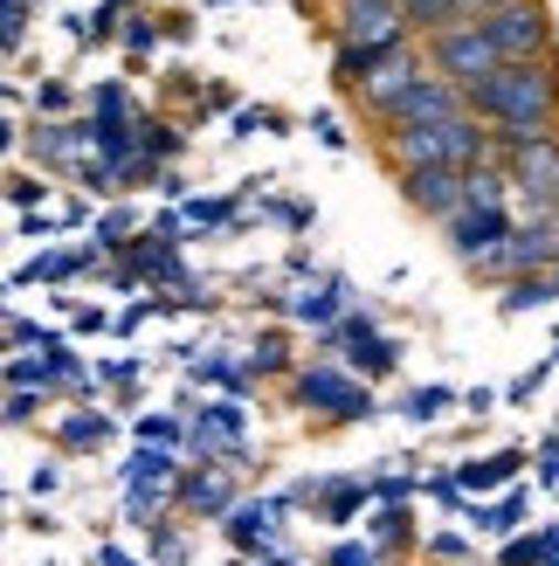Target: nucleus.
Returning a JSON list of instances; mask_svg holds the SVG:
<instances>
[{"label":"nucleus","mask_w":559,"mask_h":566,"mask_svg":"<svg viewBox=\"0 0 559 566\" xmlns=\"http://www.w3.org/2000/svg\"><path fill=\"white\" fill-rule=\"evenodd\" d=\"M477 28H484V42L497 49V63H539V55H552V14H546V0L491 8Z\"/></svg>","instance_id":"39448f33"},{"label":"nucleus","mask_w":559,"mask_h":566,"mask_svg":"<svg viewBox=\"0 0 559 566\" xmlns=\"http://www.w3.org/2000/svg\"><path fill=\"white\" fill-rule=\"evenodd\" d=\"M21 42V0H0V49Z\"/></svg>","instance_id":"7c9ffc66"},{"label":"nucleus","mask_w":559,"mask_h":566,"mask_svg":"<svg viewBox=\"0 0 559 566\" xmlns=\"http://www.w3.org/2000/svg\"><path fill=\"white\" fill-rule=\"evenodd\" d=\"M491 8H511V0H463V21H484Z\"/></svg>","instance_id":"37998d69"},{"label":"nucleus","mask_w":559,"mask_h":566,"mask_svg":"<svg viewBox=\"0 0 559 566\" xmlns=\"http://www.w3.org/2000/svg\"><path fill=\"white\" fill-rule=\"evenodd\" d=\"M249 374H284V338H256V353H249Z\"/></svg>","instance_id":"c85d7f7f"},{"label":"nucleus","mask_w":559,"mask_h":566,"mask_svg":"<svg viewBox=\"0 0 559 566\" xmlns=\"http://www.w3.org/2000/svg\"><path fill=\"white\" fill-rule=\"evenodd\" d=\"M380 63V49H359V42H339V55H331V76L346 83V91H359V76H367Z\"/></svg>","instance_id":"4be33fe9"},{"label":"nucleus","mask_w":559,"mask_h":566,"mask_svg":"<svg viewBox=\"0 0 559 566\" xmlns=\"http://www.w3.org/2000/svg\"><path fill=\"white\" fill-rule=\"evenodd\" d=\"M359 504H367V484H352V476H346V484H325V491H318V518L346 525V518L359 512Z\"/></svg>","instance_id":"412c9836"},{"label":"nucleus","mask_w":559,"mask_h":566,"mask_svg":"<svg viewBox=\"0 0 559 566\" xmlns=\"http://www.w3.org/2000/svg\"><path fill=\"white\" fill-rule=\"evenodd\" d=\"M187 214H193V221H201V229H221V221H229V201H193Z\"/></svg>","instance_id":"c9c22d12"},{"label":"nucleus","mask_w":559,"mask_h":566,"mask_svg":"<svg viewBox=\"0 0 559 566\" xmlns=\"http://www.w3.org/2000/svg\"><path fill=\"white\" fill-rule=\"evenodd\" d=\"M408 208L429 214V221H450L463 208V174H450V166H408V174H394Z\"/></svg>","instance_id":"9b49d317"},{"label":"nucleus","mask_w":559,"mask_h":566,"mask_svg":"<svg viewBox=\"0 0 559 566\" xmlns=\"http://www.w3.org/2000/svg\"><path fill=\"white\" fill-rule=\"evenodd\" d=\"M484 276H552L559 270V214H511V235L491 249L484 263H470Z\"/></svg>","instance_id":"7ed1b4c3"},{"label":"nucleus","mask_w":559,"mask_h":566,"mask_svg":"<svg viewBox=\"0 0 559 566\" xmlns=\"http://www.w3.org/2000/svg\"><path fill=\"white\" fill-rule=\"evenodd\" d=\"M166 476H173L166 449H138V463H125V484H166Z\"/></svg>","instance_id":"b1692460"},{"label":"nucleus","mask_w":559,"mask_h":566,"mask_svg":"<svg viewBox=\"0 0 559 566\" xmlns=\"http://www.w3.org/2000/svg\"><path fill=\"white\" fill-rule=\"evenodd\" d=\"M104 436H110L104 415H70V421H63V449H97Z\"/></svg>","instance_id":"393cba45"},{"label":"nucleus","mask_w":559,"mask_h":566,"mask_svg":"<svg viewBox=\"0 0 559 566\" xmlns=\"http://www.w3.org/2000/svg\"><path fill=\"white\" fill-rule=\"evenodd\" d=\"M138 436H152V442H173L180 429H173V421H166V415H152V421H138Z\"/></svg>","instance_id":"4c0bfd02"},{"label":"nucleus","mask_w":559,"mask_h":566,"mask_svg":"<svg viewBox=\"0 0 559 566\" xmlns=\"http://www.w3.org/2000/svg\"><path fill=\"white\" fill-rule=\"evenodd\" d=\"M325 566H387V553H373L367 539H346V546H339V553H331Z\"/></svg>","instance_id":"cd10ccee"},{"label":"nucleus","mask_w":559,"mask_h":566,"mask_svg":"<svg viewBox=\"0 0 559 566\" xmlns=\"http://www.w3.org/2000/svg\"><path fill=\"white\" fill-rule=\"evenodd\" d=\"M422 553H429V559H463V553H470V546H463V539H456V532H435V539H429V546H422Z\"/></svg>","instance_id":"72a5a7b5"},{"label":"nucleus","mask_w":559,"mask_h":566,"mask_svg":"<svg viewBox=\"0 0 559 566\" xmlns=\"http://www.w3.org/2000/svg\"><path fill=\"white\" fill-rule=\"evenodd\" d=\"M450 401H456L450 387H414L408 401H401V415H408V421H442V415H450Z\"/></svg>","instance_id":"5701e85b"},{"label":"nucleus","mask_w":559,"mask_h":566,"mask_svg":"<svg viewBox=\"0 0 559 566\" xmlns=\"http://www.w3.org/2000/svg\"><path fill=\"white\" fill-rule=\"evenodd\" d=\"M414 539V532H408V504H380V512L367 518V546L373 553H401Z\"/></svg>","instance_id":"6ab92c4d"},{"label":"nucleus","mask_w":559,"mask_h":566,"mask_svg":"<svg viewBox=\"0 0 559 566\" xmlns=\"http://www.w3.org/2000/svg\"><path fill=\"white\" fill-rule=\"evenodd\" d=\"M539 476H546V484H559V436L539 449Z\"/></svg>","instance_id":"e433bc0d"},{"label":"nucleus","mask_w":559,"mask_h":566,"mask_svg":"<svg viewBox=\"0 0 559 566\" xmlns=\"http://www.w3.org/2000/svg\"><path fill=\"white\" fill-rule=\"evenodd\" d=\"M8 146H14V125H8V118H0V153H8Z\"/></svg>","instance_id":"a18cd8bd"},{"label":"nucleus","mask_w":559,"mask_h":566,"mask_svg":"<svg viewBox=\"0 0 559 566\" xmlns=\"http://www.w3.org/2000/svg\"><path fill=\"white\" fill-rule=\"evenodd\" d=\"M380 153H387L394 174H408V166H450V174H470V166L497 159L491 153V125L470 118V111H456V118H429V125H387Z\"/></svg>","instance_id":"f03ea898"},{"label":"nucleus","mask_w":559,"mask_h":566,"mask_svg":"<svg viewBox=\"0 0 559 566\" xmlns=\"http://www.w3.org/2000/svg\"><path fill=\"white\" fill-rule=\"evenodd\" d=\"M442 235H450V249L463 263H484L491 249L511 235V208H456L450 221H442Z\"/></svg>","instance_id":"9d476101"},{"label":"nucleus","mask_w":559,"mask_h":566,"mask_svg":"<svg viewBox=\"0 0 559 566\" xmlns=\"http://www.w3.org/2000/svg\"><path fill=\"white\" fill-rule=\"evenodd\" d=\"M456 111H470L463 91H450L442 76H422L394 111H387V125H429V118H456Z\"/></svg>","instance_id":"ddd939ff"},{"label":"nucleus","mask_w":559,"mask_h":566,"mask_svg":"<svg viewBox=\"0 0 559 566\" xmlns=\"http://www.w3.org/2000/svg\"><path fill=\"white\" fill-rule=\"evenodd\" d=\"M76 270H83V256H42V263H28V283H63Z\"/></svg>","instance_id":"a878e982"},{"label":"nucleus","mask_w":559,"mask_h":566,"mask_svg":"<svg viewBox=\"0 0 559 566\" xmlns=\"http://www.w3.org/2000/svg\"><path fill=\"white\" fill-rule=\"evenodd\" d=\"M559 297V270L552 276H511L505 283V311H511V318H518V311H546Z\"/></svg>","instance_id":"aec40b11"},{"label":"nucleus","mask_w":559,"mask_h":566,"mask_svg":"<svg viewBox=\"0 0 559 566\" xmlns=\"http://www.w3.org/2000/svg\"><path fill=\"white\" fill-rule=\"evenodd\" d=\"M552 359H559V353H552Z\"/></svg>","instance_id":"49530a36"},{"label":"nucleus","mask_w":559,"mask_h":566,"mask_svg":"<svg viewBox=\"0 0 559 566\" xmlns=\"http://www.w3.org/2000/svg\"><path fill=\"white\" fill-rule=\"evenodd\" d=\"M463 408H470V415H491V408H497V394H491V387H477V394H463Z\"/></svg>","instance_id":"79ce46f5"},{"label":"nucleus","mask_w":559,"mask_h":566,"mask_svg":"<svg viewBox=\"0 0 559 566\" xmlns=\"http://www.w3.org/2000/svg\"><path fill=\"white\" fill-rule=\"evenodd\" d=\"M235 132H276V111H263V104L235 111Z\"/></svg>","instance_id":"2f4dec72"},{"label":"nucleus","mask_w":559,"mask_h":566,"mask_svg":"<svg viewBox=\"0 0 559 566\" xmlns=\"http://www.w3.org/2000/svg\"><path fill=\"white\" fill-rule=\"evenodd\" d=\"M518 463H525V449H497V457H484V463H463L456 491L477 497V491H497V484H518Z\"/></svg>","instance_id":"2eb2a0df"},{"label":"nucleus","mask_w":559,"mask_h":566,"mask_svg":"<svg viewBox=\"0 0 559 566\" xmlns=\"http://www.w3.org/2000/svg\"><path fill=\"white\" fill-rule=\"evenodd\" d=\"M97 566H138V559H131V553H118V546H104V553H97Z\"/></svg>","instance_id":"c03bdc74"},{"label":"nucleus","mask_w":559,"mask_h":566,"mask_svg":"<svg viewBox=\"0 0 559 566\" xmlns=\"http://www.w3.org/2000/svg\"><path fill=\"white\" fill-rule=\"evenodd\" d=\"M180 504H187L193 518H221V512L235 504V484H229V476H221L214 463H201V470H187V476H180Z\"/></svg>","instance_id":"4468645a"},{"label":"nucleus","mask_w":559,"mask_h":566,"mask_svg":"<svg viewBox=\"0 0 559 566\" xmlns=\"http://www.w3.org/2000/svg\"><path fill=\"white\" fill-rule=\"evenodd\" d=\"M312 132L325 138V146H331V153H339V146H346V125H339V118H331V111H318V118H312Z\"/></svg>","instance_id":"f704fd0d"},{"label":"nucleus","mask_w":559,"mask_h":566,"mask_svg":"<svg viewBox=\"0 0 559 566\" xmlns=\"http://www.w3.org/2000/svg\"><path fill=\"white\" fill-rule=\"evenodd\" d=\"M325 353H346L352 359V380H380V374H394L401 366V346L387 338L373 318H359V311H346L339 325H325V338H318Z\"/></svg>","instance_id":"0eeeda50"},{"label":"nucleus","mask_w":559,"mask_h":566,"mask_svg":"<svg viewBox=\"0 0 559 566\" xmlns=\"http://www.w3.org/2000/svg\"><path fill=\"white\" fill-rule=\"evenodd\" d=\"M539 553H546V532H532V539H511L505 553H497V566H539Z\"/></svg>","instance_id":"bb28decb"},{"label":"nucleus","mask_w":559,"mask_h":566,"mask_svg":"<svg viewBox=\"0 0 559 566\" xmlns=\"http://www.w3.org/2000/svg\"><path fill=\"white\" fill-rule=\"evenodd\" d=\"M297 408H312L325 421H373V387L339 374V366H304L297 374Z\"/></svg>","instance_id":"423d86ee"},{"label":"nucleus","mask_w":559,"mask_h":566,"mask_svg":"<svg viewBox=\"0 0 559 566\" xmlns=\"http://www.w3.org/2000/svg\"><path fill=\"white\" fill-rule=\"evenodd\" d=\"M367 497H380V504H408V497H414V476H380V484H367Z\"/></svg>","instance_id":"c756f323"},{"label":"nucleus","mask_w":559,"mask_h":566,"mask_svg":"<svg viewBox=\"0 0 559 566\" xmlns=\"http://www.w3.org/2000/svg\"><path fill=\"white\" fill-rule=\"evenodd\" d=\"M125 42H131V49H152V42H159V28H152V21H131V28H125Z\"/></svg>","instance_id":"58836bf2"},{"label":"nucleus","mask_w":559,"mask_h":566,"mask_svg":"<svg viewBox=\"0 0 559 566\" xmlns=\"http://www.w3.org/2000/svg\"><path fill=\"white\" fill-rule=\"evenodd\" d=\"M470 118L491 125V153L532 146V138H559V63H497L477 91H463Z\"/></svg>","instance_id":"f257e3e1"},{"label":"nucleus","mask_w":559,"mask_h":566,"mask_svg":"<svg viewBox=\"0 0 559 566\" xmlns=\"http://www.w3.org/2000/svg\"><path fill=\"white\" fill-rule=\"evenodd\" d=\"M346 276H331V283H318V291H297L291 297V318H304V325H339L346 318Z\"/></svg>","instance_id":"dca6fc26"},{"label":"nucleus","mask_w":559,"mask_h":566,"mask_svg":"<svg viewBox=\"0 0 559 566\" xmlns=\"http://www.w3.org/2000/svg\"><path fill=\"white\" fill-rule=\"evenodd\" d=\"M539 380H546V366H532V374H525V380L511 387V401H532V394H539Z\"/></svg>","instance_id":"ea45409f"},{"label":"nucleus","mask_w":559,"mask_h":566,"mask_svg":"<svg viewBox=\"0 0 559 566\" xmlns=\"http://www.w3.org/2000/svg\"><path fill=\"white\" fill-rule=\"evenodd\" d=\"M525 512H532V491H525V484H511L497 504H470V518H477L484 532H518V525H525Z\"/></svg>","instance_id":"f3484780"},{"label":"nucleus","mask_w":559,"mask_h":566,"mask_svg":"<svg viewBox=\"0 0 559 566\" xmlns=\"http://www.w3.org/2000/svg\"><path fill=\"white\" fill-rule=\"evenodd\" d=\"M97 242H104V249H118V242H131V214H104V229H97Z\"/></svg>","instance_id":"473e14b6"},{"label":"nucleus","mask_w":559,"mask_h":566,"mask_svg":"<svg viewBox=\"0 0 559 566\" xmlns=\"http://www.w3.org/2000/svg\"><path fill=\"white\" fill-rule=\"evenodd\" d=\"M429 76V63H422V49H394V55H380V63L367 70V76H359V104H367V111H380V118H387V111H394L408 91H414V83H422Z\"/></svg>","instance_id":"1a4fd4ad"},{"label":"nucleus","mask_w":559,"mask_h":566,"mask_svg":"<svg viewBox=\"0 0 559 566\" xmlns=\"http://www.w3.org/2000/svg\"><path fill=\"white\" fill-rule=\"evenodd\" d=\"M8 201H21V208H28V201H42V180H14V187H8Z\"/></svg>","instance_id":"a19ab883"},{"label":"nucleus","mask_w":559,"mask_h":566,"mask_svg":"<svg viewBox=\"0 0 559 566\" xmlns=\"http://www.w3.org/2000/svg\"><path fill=\"white\" fill-rule=\"evenodd\" d=\"M491 70H497V49L484 42L477 21H450L429 35V76H442L450 91H477Z\"/></svg>","instance_id":"20e7f679"},{"label":"nucleus","mask_w":559,"mask_h":566,"mask_svg":"<svg viewBox=\"0 0 559 566\" xmlns=\"http://www.w3.org/2000/svg\"><path fill=\"white\" fill-rule=\"evenodd\" d=\"M331 35L359 42V49H380V55L408 49V28H401L394 0H339V8H331Z\"/></svg>","instance_id":"6e6552de"},{"label":"nucleus","mask_w":559,"mask_h":566,"mask_svg":"<svg viewBox=\"0 0 559 566\" xmlns=\"http://www.w3.org/2000/svg\"><path fill=\"white\" fill-rule=\"evenodd\" d=\"M394 8H401V28H408V35H435V28L463 21V0H394Z\"/></svg>","instance_id":"a211bd4d"},{"label":"nucleus","mask_w":559,"mask_h":566,"mask_svg":"<svg viewBox=\"0 0 559 566\" xmlns=\"http://www.w3.org/2000/svg\"><path fill=\"white\" fill-rule=\"evenodd\" d=\"M284 512H291V497H256V504H229L221 525H229L235 553H270V532L284 525Z\"/></svg>","instance_id":"f8f14e48"}]
</instances>
